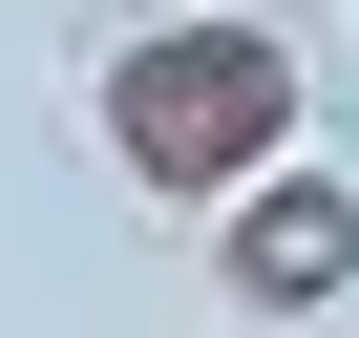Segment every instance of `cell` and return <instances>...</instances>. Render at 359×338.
<instances>
[{
  "mask_svg": "<svg viewBox=\"0 0 359 338\" xmlns=\"http://www.w3.org/2000/svg\"><path fill=\"white\" fill-rule=\"evenodd\" d=\"M212 275H233L254 317H338V296H359V169L275 148L254 191H212Z\"/></svg>",
  "mask_w": 359,
  "mask_h": 338,
  "instance_id": "obj_2",
  "label": "cell"
},
{
  "mask_svg": "<svg viewBox=\"0 0 359 338\" xmlns=\"http://www.w3.org/2000/svg\"><path fill=\"white\" fill-rule=\"evenodd\" d=\"M296 43L275 22H148V43H106V169L127 191H169V212H212V191H254V169L296 148Z\"/></svg>",
  "mask_w": 359,
  "mask_h": 338,
  "instance_id": "obj_1",
  "label": "cell"
}]
</instances>
